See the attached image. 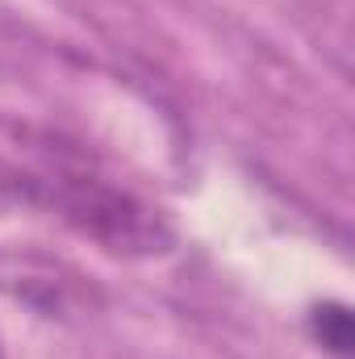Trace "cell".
Instances as JSON below:
<instances>
[{"instance_id": "cell-3", "label": "cell", "mask_w": 355, "mask_h": 359, "mask_svg": "<svg viewBox=\"0 0 355 359\" xmlns=\"http://www.w3.org/2000/svg\"><path fill=\"white\" fill-rule=\"evenodd\" d=\"M38 201V172H21L8 159H0V205Z\"/></svg>"}, {"instance_id": "cell-4", "label": "cell", "mask_w": 355, "mask_h": 359, "mask_svg": "<svg viewBox=\"0 0 355 359\" xmlns=\"http://www.w3.org/2000/svg\"><path fill=\"white\" fill-rule=\"evenodd\" d=\"M0 359H4V355H0Z\"/></svg>"}, {"instance_id": "cell-1", "label": "cell", "mask_w": 355, "mask_h": 359, "mask_svg": "<svg viewBox=\"0 0 355 359\" xmlns=\"http://www.w3.org/2000/svg\"><path fill=\"white\" fill-rule=\"evenodd\" d=\"M38 205H51L80 234L121 255H151V251H163L172 238L168 226L155 217V209L113 188L109 180L76 172V168L38 172Z\"/></svg>"}, {"instance_id": "cell-2", "label": "cell", "mask_w": 355, "mask_h": 359, "mask_svg": "<svg viewBox=\"0 0 355 359\" xmlns=\"http://www.w3.org/2000/svg\"><path fill=\"white\" fill-rule=\"evenodd\" d=\"M309 334L339 359H351L355 347V326H351V309L339 301H322L309 309Z\"/></svg>"}]
</instances>
